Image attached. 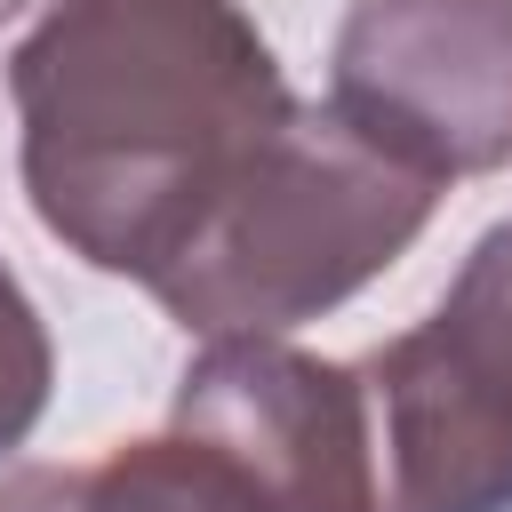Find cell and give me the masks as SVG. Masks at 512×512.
Segmentation results:
<instances>
[{"label": "cell", "mask_w": 512, "mask_h": 512, "mask_svg": "<svg viewBox=\"0 0 512 512\" xmlns=\"http://www.w3.org/2000/svg\"><path fill=\"white\" fill-rule=\"evenodd\" d=\"M24 8H40V0H0V24H16Z\"/></svg>", "instance_id": "cell-8"}, {"label": "cell", "mask_w": 512, "mask_h": 512, "mask_svg": "<svg viewBox=\"0 0 512 512\" xmlns=\"http://www.w3.org/2000/svg\"><path fill=\"white\" fill-rule=\"evenodd\" d=\"M440 208V176L376 152L328 96L296 104L256 176L152 280V304L200 336H280L368 288Z\"/></svg>", "instance_id": "cell-2"}, {"label": "cell", "mask_w": 512, "mask_h": 512, "mask_svg": "<svg viewBox=\"0 0 512 512\" xmlns=\"http://www.w3.org/2000/svg\"><path fill=\"white\" fill-rule=\"evenodd\" d=\"M328 104L440 184L512 168V0H352Z\"/></svg>", "instance_id": "cell-5"}, {"label": "cell", "mask_w": 512, "mask_h": 512, "mask_svg": "<svg viewBox=\"0 0 512 512\" xmlns=\"http://www.w3.org/2000/svg\"><path fill=\"white\" fill-rule=\"evenodd\" d=\"M8 96L32 216L144 288L296 120L240 0H56L8 56Z\"/></svg>", "instance_id": "cell-1"}, {"label": "cell", "mask_w": 512, "mask_h": 512, "mask_svg": "<svg viewBox=\"0 0 512 512\" xmlns=\"http://www.w3.org/2000/svg\"><path fill=\"white\" fill-rule=\"evenodd\" d=\"M48 376H56L48 328H40L32 296L16 288V272L0 264V456L24 448V432L40 424V408H48Z\"/></svg>", "instance_id": "cell-6"}, {"label": "cell", "mask_w": 512, "mask_h": 512, "mask_svg": "<svg viewBox=\"0 0 512 512\" xmlns=\"http://www.w3.org/2000/svg\"><path fill=\"white\" fill-rule=\"evenodd\" d=\"M392 512H512V224L480 232L424 328L368 360Z\"/></svg>", "instance_id": "cell-4"}, {"label": "cell", "mask_w": 512, "mask_h": 512, "mask_svg": "<svg viewBox=\"0 0 512 512\" xmlns=\"http://www.w3.org/2000/svg\"><path fill=\"white\" fill-rule=\"evenodd\" d=\"M80 512H384L368 384L280 336L208 344L168 432L80 472Z\"/></svg>", "instance_id": "cell-3"}, {"label": "cell", "mask_w": 512, "mask_h": 512, "mask_svg": "<svg viewBox=\"0 0 512 512\" xmlns=\"http://www.w3.org/2000/svg\"><path fill=\"white\" fill-rule=\"evenodd\" d=\"M0 512H80V472L64 464H24L0 480Z\"/></svg>", "instance_id": "cell-7"}]
</instances>
